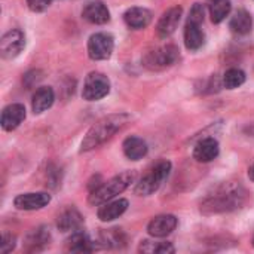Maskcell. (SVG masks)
<instances>
[{"label": "cell", "instance_id": "1", "mask_svg": "<svg viewBox=\"0 0 254 254\" xmlns=\"http://www.w3.org/2000/svg\"><path fill=\"white\" fill-rule=\"evenodd\" d=\"M246 192L240 183H222L208 192L199 204L202 214H220L241 208Z\"/></svg>", "mask_w": 254, "mask_h": 254}, {"label": "cell", "instance_id": "2", "mask_svg": "<svg viewBox=\"0 0 254 254\" xmlns=\"http://www.w3.org/2000/svg\"><path fill=\"white\" fill-rule=\"evenodd\" d=\"M129 121H131V116L128 113H115V115L104 116L88 129L86 135L83 137L80 143V153L89 152L103 146L115 134L122 131L128 125Z\"/></svg>", "mask_w": 254, "mask_h": 254}, {"label": "cell", "instance_id": "3", "mask_svg": "<svg viewBox=\"0 0 254 254\" xmlns=\"http://www.w3.org/2000/svg\"><path fill=\"white\" fill-rule=\"evenodd\" d=\"M134 180H135L134 171H124V173L115 176L113 179H110L109 182L101 183L94 190H91L88 202L94 207H100L101 204L112 201L115 196L125 192L131 186V183H134Z\"/></svg>", "mask_w": 254, "mask_h": 254}, {"label": "cell", "instance_id": "4", "mask_svg": "<svg viewBox=\"0 0 254 254\" xmlns=\"http://www.w3.org/2000/svg\"><path fill=\"white\" fill-rule=\"evenodd\" d=\"M170 173H171V162H168V161L159 162L135 185V189H134L135 195L149 196V195L155 193L164 185V182L168 179Z\"/></svg>", "mask_w": 254, "mask_h": 254}, {"label": "cell", "instance_id": "5", "mask_svg": "<svg viewBox=\"0 0 254 254\" xmlns=\"http://www.w3.org/2000/svg\"><path fill=\"white\" fill-rule=\"evenodd\" d=\"M179 58V48L174 45H165L147 52L143 57V65L152 71H159L171 67Z\"/></svg>", "mask_w": 254, "mask_h": 254}, {"label": "cell", "instance_id": "6", "mask_svg": "<svg viewBox=\"0 0 254 254\" xmlns=\"http://www.w3.org/2000/svg\"><path fill=\"white\" fill-rule=\"evenodd\" d=\"M110 92V80L98 71H91L83 83L82 97L86 101H98Z\"/></svg>", "mask_w": 254, "mask_h": 254}, {"label": "cell", "instance_id": "7", "mask_svg": "<svg viewBox=\"0 0 254 254\" xmlns=\"http://www.w3.org/2000/svg\"><path fill=\"white\" fill-rule=\"evenodd\" d=\"M115 48L113 36L109 33H95L88 40V55L94 61H103L110 58Z\"/></svg>", "mask_w": 254, "mask_h": 254}, {"label": "cell", "instance_id": "8", "mask_svg": "<svg viewBox=\"0 0 254 254\" xmlns=\"http://www.w3.org/2000/svg\"><path fill=\"white\" fill-rule=\"evenodd\" d=\"M25 46V36L21 30H10L0 40V55L4 60H12L21 54Z\"/></svg>", "mask_w": 254, "mask_h": 254}, {"label": "cell", "instance_id": "9", "mask_svg": "<svg viewBox=\"0 0 254 254\" xmlns=\"http://www.w3.org/2000/svg\"><path fill=\"white\" fill-rule=\"evenodd\" d=\"M179 220L173 214H161L150 220L147 225V232L153 238H165L176 231Z\"/></svg>", "mask_w": 254, "mask_h": 254}, {"label": "cell", "instance_id": "10", "mask_svg": "<svg viewBox=\"0 0 254 254\" xmlns=\"http://www.w3.org/2000/svg\"><path fill=\"white\" fill-rule=\"evenodd\" d=\"M182 13H183V10L179 6L171 7L167 12H164L162 16L158 21V25H156V34H158V37L167 39L171 34H174L176 30H177V27H179V22L182 19Z\"/></svg>", "mask_w": 254, "mask_h": 254}, {"label": "cell", "instance_id": "11", "mask_svg": "<svg viewBox=\"0 0 254 254\" xmlns=\"http://www.w3.org/2000/svg\"><path fill=\"white\" fill-rule=\"evenodd\" d=\"M51 202V195L46 192H31V193H21L13 199V205L18 210L33 211L46 207Z\"/></svg>", "mask_w": 254, "mask_h": 254}, {"label": "cell", "instance_id": "12", "mask_svg": "<svg viewBox=\"0 0 254 254\" xmlns=\"http://www.w3.org/2000/svg\"><path fill=\"white\" fill-rule=\"evenodd\" d=\"M24 119H25V107L19 103H13L3 109L0 124L4 131H13L22 124Z\"/></svg>", "mask_w": 254, "mask_h": 254}, {"label": "cell", "instance_id": "13", "mask_svg": "<svg viewBox=\"0 0 254 254\" xmlns=\"http://www.w3.org/2000/svg\"><path fill=\"white\" fill-rule=\"evenodd\" d=\"M82 16L91 24L101 25V24L109 22L110 12L101 0H91L85 4V7L82 10Z\"/></svg>", "mask_w": 254, "mask_h": 254}, {"label": "cell", "instance_id": "14", "mask_svg": "<svg viewBox=\"0 0 254 254\" xmlns=\"http://www.w3.org/2000/svg\"><path fill=\"white\" fill-rule=\"evenodd\" d=\"M51 241V232H49V228L46 226H39L36 229H33L25 241H24V250L28 252V253H37V252H42L46 249V246L49 244Z\"/></svg>", "mask_w": 254, "mask_h": 254}, {"label": "cell", "instance_id": "15", "mask_svg": "<svg viewBox=\"0 0 254 254\" xmlns=\"http://www.w3.org/2000/svg\"><path fill=\"white\" fill-rule=\"evenodd\" d=\"M219 152H220L219 141L216 138H213V137H207V138H202L195 146V149H193V158L198 162L207 164V162L214 161L219 156Z\"/></svg>", "mask_w": 254, "mask_h": 254}, {"label": "cell", "instance_id": "16", "mask_svg": "<svg viewBox=\"0 0 254 254\" xmlns=\"http://www.w3.org/2000/svg\"><path fill=\"white\" fill-rule=\"evenodd\" d=\"M65 249L67 252H71V253H92L98 250L100 247L85 232L76 231V232H71V235L65 241Z\"/></svg>", "mask_w": 254, "mask_h": 254}, {"label": "cell", "instance_id": "17", "mask_svg": "<svg viewBox=\"0 0 254 254\" xmlns=\"http://www.w3.org/2000/svg\"><path fill=\"white\" fill-rule=\"evenodd\" d=\"M128 205H129L128 201L124 198L115 199V201H107L100 205L97 216L101 222H112L115 219H119L128 210Z\"/></svg>", "mask_w": 254, "mask_h": 254}, {"label": "cell", "instance_id": "18", "mask_svg": "<svg viewBox=\"0 0 254 254\" xmlns=\"http://www.w3.org/2000/svg\"><path fill=\"white\" fill-rule=\"evenodd\" d=\"M125 24L132 30L146 28L152 21V12L146 7H129L124 13Z\"/></svg>", "mask_w": 254, "mask_h": 254}, {"label": "cell", "instance_id": "19", "mask_svg": "<svg viewBox=\"0 0 254 254\" xmlns=\"http://www.w3.org/2000/svg\"><path fill=\"white\" fill-rule=\"evenodd\" d=\"M82 225H83V217L73 207L64 210L57 219V228L61 232H76L82 228Z\"/></svg>", "mask_w": 254, "mask_h": 254}, {"label": "cell", "instance_id": "20", "mask_svg": "<svg viewBox=\"0 0 254 254\" xmlns=\"http://www.w3.org/2000/svg\"><path fill=\"white\" fill-rule=\"evenodd\" d=\"M204 43H205V34L201 28V24L188 19L186 27H185V45H186V48L189 51H198L202 48Z\"/></svg>", "mask_w": 254, "mask_h": 254}, {"label": "cell", "instance_id": "21", "mask_svg": "<svg viewBox=\"0 0 254 254\" xmlns=\"http://www.w3.org/2000/svg\"><path fill=\"white\" fill-rule=\"evenodd\" d=\"M122 147H124L125 156H127L128 159H131V161H140V159H143V158L147 155V152H149L147 143H146L143 138L135 137V135L128 137V138L124 141Z\"/></svg>", "mask_w": 254, "mask_h": 254}, {"label": "cell", "instance_id": "22", "mask_svg": "<svg viewBox=\"0 0 254 254\" xmlns=\"http://www.w3.org/2000/svg\"><path fill=\"white\" fill-rule=\"evenodd\" d=\"M55 101V94L54 89L49 86H42L39 89H36V92L33 94L31 98V109L36 115L43 113L45 110H48Z\"/></svg>", "mask_w": 254, "mask_h": 254}, {"label": "cell", "instance_id": "23", "mask_svg": "<svg viewBox=\"0 0 254 254\" xmlns=\"http://www.w3.org/2000/svg\"><path fill=\"white\" fill-rule=\"evenodd\" d=\"M229 28L237 36H246V34H249L252 31V28H253V18H252L250 12H247L244 9L235 12V15L231 18Z\"/></svg>", "mask_w": 254, "mask_h": 254}, {"label": "cell", "instance_id": "24", "mask_svg": "<svg viewBox=\"0 0 254 254\" xmlns=\"http://www.w3.org/2000/svg\"><path fill=\"white\" fill-rule=\"evenodd\" d=\"M127 235L122 229H106L100 232V244L104 249H122L127 246Z\"/></svg>", "mask_w": 254, "mask_h": 254}, {"label": "cell", "instance_id": "25", "mask_svg": "<svg viewBox=\"0 0 254 254\" xmlns=\"http://www.w3.org/2000/svg\"><path fill=\"white\" fill-rule=\"evenodd\" d=\"M231 7H232L231 0H213L210 4L211 21L214 24H220L222 21H225L231 12Z\"/></svg>", "mask_w": 254, "mask_h": 254}, {"label": "cell", "instance_id": "26", "mask_svg": "<svg viewBox=\"0 0 254 254\" xmlns=\"http://www.w3.org/2000/svg\"><path fill=\"white\" fill-rule=\"evenodd\" d=\"M140 252L143 253H158V254H168L174 253L176 249L171 243L165 241H143L140 244Z\"/></svg>", "mask_w": 254, "mask_h": 254}, {"label": "cell", "instance_id": "27", "mask_svg": "<svg viewBox=\"0 0 254 254\" xmlns=\"http://www.w3.org/2000/svg\"><path fill=\"white\" fill-rule=\"evenodd\" d=\"M223 86L228 89H235L246 82V73L240 68H229L223 74Z\"/></svg>", "mask_w": 254, "mask_h": 254}, {"label": "cell", "instance_id": "28", "mask_svg": "<svg viewBox=\"0 0 254 254\" xmlns=\"http://www.w3.org/2000/svg\"><path fill=\"white\" fill-rule=\"evenodd\" d=\"M16 246V238L12 234H3L1 237V253H10Z\"/></svg>", "mask_w": 254, "mask_h": 254}, {"label": "cell", "instance_id": "29", "mask_svg": "<svg viewBox=\"0 0 254 254\" xmlns=\"http://www.w3.org/2000/svg\"><path fill=\"white\" fill-rule=\"evenodd\" d=\"M189 21H195V22H202L204 21V6L199 4V3H195L193 7L190 9V13H189Z\"/></svg>", "mask_w": 254, "mask_h": 254}, {"label": "cell", "instance_id": "30", "mask_svg": "<svg viewBox=\"0 0 254 254\" xmlns=\"http://www.w3.org/2000/svg\"><path fill=\"white\" fill-rule=\"evenodd\" d=\"M25 1L33 12H42V10L48 9L54 0H25Z\"/></svg>", "mask_w": 254, "mask_h": 254}, {"label": "cell", "instance_id": "31", "mask_svg": "<svg viewBox=\"0 0 254 254\" xmlns=\"http://www.w3.org/2000/svg\"><path fill=\"white\" fill-rule=\"evenodd\" d=\"M37 73H39V70H33V71H28V73L24 76V83H25V86H27V88H31L34 83H37V82L42 79V76H39V77H34Z\"/></svg>", "mask_w": 254, "mask_h": 254}, {"label": "cell", "instance_id": "32", "mask_svg": "<svg viewBox=\"0 0 254 254\" xmlns=\"http://www.w3.org/2000/svg\"><path fill=\"white\" fill-rule=\"evenodd\" d=\"M249 177L254 182V164L250 167V170H249Z\"/></svg>", "mask_w": 254, "mask_h": 254}, {"label": "cell", "instance_id": "33", "mask_svg": "<svg viewBox=\"0 0 254 254\" xmlns=\"http://www.w3.org/2000/svg\"><path fill=\"white\" fill-rule=\"evenodd\" d=\"M253 247H254V237H253Z\"/></svg>", "mask_w": 254, "mask_h": 254}]
</instances>
